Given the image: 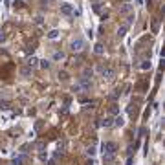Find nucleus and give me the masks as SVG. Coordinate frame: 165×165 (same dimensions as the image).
<instances>
[{
    "mask_svg": "<svg viewBox=\"0 0 165 165\" xmlns=\"http://www.w3.org/2000/svg\"><path fill=\"white\" fill-rule=\"evenodd\" d=\"M90 86H92V81L90 79H84V77H81L79 81L73 84V92L75 94H83V92H88L90 90Z\"/></svg>",
    "mask_w": 165,
    "mask_h": 165,
    "instance_id": "obj_1",
    "label": "nucleus"
},
{
    "mask_svg": "<svg viewBox=\"0 0 165 165\" xmlns=\"http://www.w3.org/2000/svg\"><path fill=\"white\" fill-rule=\"evenodd\" d=\"M83 48H84V41H83V39H73V41L70 42V50H72L73 53L83 52Z\"/></svg>",
    "mask_w": 165,
    "mask_h": 165,
    "instance_id": "obj_2",
    "label": "nucleus"
},
{
    "mask_svg": "<svg viewBox=\"0 0 165 165\" xmlns=\"http://www.w3.org/2000/svg\"><path fill=\"white\" fill-rule=\"evenodd\" d=\"M101 151H103V154H116L117 147H116V143H114V141H105L103 147H101Z\"/></svg>",
    "mask_w": 165,
    "mask_h": 165,
    "instance_id": "obj_3",
    "label": "nucleus"
},
{
    "mask_svg": "<svg viewBox=\"0 0 165 165\" xmlns=\"http://www.w3.org/2000/svg\"><path fill=\"white\" fill-rule=\"evenodd\" d=\"M101 73H103L105 79H114V77H116V70H114V68H103Z\"/></svg>",
    "mask_w": 165,
    "mask_h": 165,
    "instance_id": "obj_4",
    "label": "nucleus"
},
{
    "mask_svg": "<svg viewBox=\"0 0 165 165\" xmlns=\"http://www.w3.org/2000/svg\"><path fill=\"white\" fill-rule=\"evenodd\" d=\"M61 13H62V15H72V13H73L72 4H62V6H61Z\"/></svg>",
    "mask_w": 165,
    "mask_h": 165,
    "instance_id": "obj_5",
    "label": "nucleus"
},
{
    "mask_svg": "<svg viewBox=\"0 0 165 165\" xmlns=\"http://www.w3.org/2000/svg\"><path fill=\"white\" fill-rule=\"evenodd\" d=\"M127 31H128V26H127V24L119 26V28H117V37H119V39H123L125 35H127Z\"/></svg>",
    "mask_w": 165,
    "mask_h": 165,
    "instance_id": "obj_6",
    "label": "nucleus"
},
{
    "mask_svg": "<svg viewBox=\"0 0 165 165\" xmlns=\"http://www.w3.org/2000/svg\"><path fill=\"white\" fill-rule=\"evenodd\" d=\"M26 62H28V68H31V70H33V68H35V66H37V64H39V59L35 57V55H31V57H29Z\"/></svg>",
    "mask_w": 165,
    "mask_h": 165,
    "instance_id": "obj_7",
    "label": "nucleus"
},
{
    "mask_svg": "<svg viewBox=\"0 0 165 165\" xmlns=\"http://www.w3.org/2000/svg\"><path fill=\"white\" fill-rule=\"evenodd\" d=\"M123 125H125V119H123L121 116H116V117H114L112 127H123Z\"/></svg>",
    "mask_w": 165,
    "mask_h": 165,
    "instance_id": "obj_8",
    "label": "nucleus"
},
{
    "mask_svg": "<svg viewBox=\"0 0 165 165\" xmlns=\"http://www.w3.org/2000/svg\"><path fill=\"white\" fill-rule=\"evenodd\" d=\"M94 52H96L97 55H103V53H105V46H103L101 42H97L96 46H94Z\"/></svg>",
    "mask_w": 165,
    "mask_h": 165,
    "instance_id": "obj_9",
    "label": "nucleus"
},
{
    "mask_svg": "<svg viewBox=\"0 0 165 165\" xmlns=\"http://www.w3.org/2000/svg\"><path fill=\"white\" fill-rule=\"evenodd\" d=\"M46 37H48V39H52V41H53V39H57V37H59V29H52V31H48V33H46Z\"/></svg>",
    "mask_w": 165,
    "mask_h": 165,
    "instance_id": "obj_10",
    "label": "nucleus"
},
{
    "mask_svg": "<svg viewBox=\"0 0 165 165\" xmlns=\"http://www.w3.org/2000/svg\"><path fill=\"white\" fill-rule=\"evenodd\" d=\"M64 57H66L64 52H55V53H53V61H62Z\"/></svg>",
    "mask_w": 165,
    "mask_h": 165,
    "instance_id": "obj_11",
    "label": "nucleus"
},
{
    "mask_svg": "<svg viewBox=\"0 0 165 165\" xmlns=\"http://www.w3.org/2000/svg\"><path fill=\"white\" fill-rule=\"evenodd\" d=\"M20 75H22V77H29V75H31V68L24 66V68L20 70Z\"/></svg>",
    "mask_w": 165,
    "mask_h": 165,
    "instance_id": "obj_12",
    "label": "nucleus"
},
{
    "mask_svg": "<svg viewBox=\"0 0 165 165\" xmlns=\"http://www.w3.org/2000/svg\"><path fill=\"white\" fill-rule=\"evenodd\" d=\"M112 121H114V119H112V117H105V119H103V121H101V125H103V127H105V128H108V127H112Z\"/></svg>",
    "mask_w": 165,
    "mask_h": 165,
    "instance_id": "obj_13",
    "label": "nucleus"
},
{
    "mask_svg": "<svg viewBox=\"0 0 165 165\" xmlns=\"http://www.w3.org/2000/svg\"><path fill=\"white\" fill-rule=\"evenodd\" d=\"M39 62H41V68L42 70H50V66H52V62L46 61V59H42V61H39Z\"/></svg>",
    "mask_w": 165,
    "mask_h": 165,
    "instance_id": "obj_14",
    "label": "nucleus"
},
{
    "mask_svg": "<svg viewBox=\"0 0 165 165\" xmlns=\"http://www.w3.org/2000/svg\"><path fill=\"white\" fill-rule=\"evenodd\" d=\"M130 9H132V4H125V6L119 7V13H128Z\"/></svg>",
    "mask_w": 165,
    "mask_h": 165,
    "instance_id": "obj_15",
    "label": "nucleus"
},
{
    "mask_svg": "<svg viewBox=\"0 0 165 165\" xmlns=\"http://www.w3.org/2000/svg\"><path fill=\"white\" fill-rule=\"evenodd\" d=\"M139 68H141V70H149V68H151V61H149V59H145V61H141V64H139Z\"/></svg>",
    "mask_w": 165,
    "mask_h": 165,
    "instance_id": "obj_16",
    "label": "nucleus"
},
{
    "mask_svg": "<svg viewBox=\"0 0 165 165\" xmlns=\"http://www.w3.org/2000/svg\"><path fill=\"white\" fill-rule=\"evenodd\" d=\"M22 162H24V158H22V156H18V158H13L9 165H22Z\"/></svg>",
    "mask_w": 165,
    "mask_h": 165,
    "instance_id": "obj_17",
    "label": "nucleus"
},
{
    "mask_svg": "<svg viewBox=\"0 0 165 165\" xmlns=\"http://www.w3.org/2000/svg\"><path fill=\"white\" fill-rule=\"evenodd\" d=\"M92 73H94V72H92V68H84L83 77H84V79H90V77H92Z\"/></svg>",
    "mask_w": 165,
    "mask_h": 165,
    "instance_id": "obj_18",
    "label": "nucleus"
},
{
    "mask_svg": "<svg viewBox=\"0 0 165 165\" xmlns=\"http://www.w3.org/2000/svg\"><path fill=\"white\" fill-rule=\"evenodd\" d=\"M110 114H114V116H117V114H119V107H117V105H112V107H110Z\"/></svg>",
    "mask_w": 165,
    "mask_h": 165,
    "instance_id": "obj_19",
    "label": "nucleus"
},
{
    "mask_svg": "<svg viewBox=\"0 0 165 165\" xmlns=\"http://www.w3.org/2000/svg\"><path fill=\"white\" fill-rule=\"evenodd\" d=\"M119 96H121V90L117 88V90H114V94H112V96H110V99H112V101H114V99H117Z\"/></svg>",
    "mask_w": 165,
    "mask_h": 165,
    "instance_id": "obj_20",
    "label": "nucleus"
},
{
    "mask_svg": "<svg viewBox=\"0 0 165 165\" xmlns=\"http://www.w3.org/2000/svg\"><path fill=\"white\" fill-rule=\"evenodd\" d=\"M114 156H116V154H103V160H105V162H112Z\"/></svg>",
    "mask_w": 165,
    "mask_h": 165,
    "instance_id": "obj_21",
    "label": "nucleus"
},
{
    "mask_svg": "<svg viewBox=\"0 0 165 165\" xmlns=\"http://www.w3.org/2000/svg\"><path fill=\"white\" fill-rule=\"evenodd\" d=\"M9 108V103L7 101H0V110H7Z\"/></svg>",
    "mask_w": 165,
    "mask_h": 165,
    "instance_id": "obj_22",
    "label": "nucleus"
},
{
    "mask_svg": "<svg viewBox=\"0 0 165 165\" xmlns=\"http://www.w3.org/2000/svg\"><path fill=\"white\" fill-rule=\"evenodd\" d=\"M86 154H88V156H94V154H96V147H88L86 149Z\"/></svg>",
    "mask_w": 165,
    "mask_h": 165,
    "instance_id": "obj_23",
    "label": "nucleus"
},
{
    "mask_svg": "<svg viewBox=\"0 0 165 165\" xmlns=\"http://www.w3.org/2000/svg\"><path fill=\"white\" fill-rule=\"evenodd\" d=\"M44 149H46V145H44L42 141H39V143H37V151H41V152H44Z\"/></svg>",
    "mask_w": 165,
    "mask_h": 165,
    "instance_id": "obj_24",
    "label": "nucleus"
},
{
    "mask_svg": "<svg viewBox=\"0 0 165 165\" xmlns=\"http://www.w3.org/2000/svg\"><path fill=\"white\" fill-rule=\"evenodd\" d=\"M46 158H48L46 152H41V154H39V160H41V162H46Z\"/></svg>",
    "mask_w": 165,
    "mask_h": 165,
    "instance_id": "obj_25",
    "label": "nucleus"
},
{
    "mask_svg": "<svg viewBox=\"0 0 165 165\" xmlns=\"http://www.w3.org/2000/svg\"><path fill=\"white\" fill-rule=\"evenodd\" d=\"M132 22H134V15H128L127 17V26H130Z\"/></svg>",
    "mask_w": 165,
    "mask_h": 165,
    "instance_id": "obj_26",
    "label": "nucleus"
},
{
    "mask_svg": "<svg viewBox=\"0 0 165 165\" xmlns=\"http://www.w3.org/2000/svg\"><path fill=\"white\" fill-rule=\"evenodd\" d=\"M94 11H96V13L101 11V4H94Z\"/></svg>",
    "mask_w": 165,
    "mask_h": 165,
    "instance_id": "obj_27",
    "label": "nucleus"
},
{
    "mask_svg": "<svg viewBox=\"0 0 165 165\" xmlns=\"http://www.w3.org/2000/svg\"><path fill=\"white\" fill-rule=\"evenodd\" d=\"M6 42V35H4V31H0V44Z\"/></svg>",
    "mask_w": 165,
    "mask_h": 165,
    "instance_id": "obj_28",
    "label": "nucleus"
},
{
    "mask_svg": "<svg viewBox=\"0 0 165 165\" xmlns=\"http://www.w3.org/2000/svg\"><path fill=\"white\" fill-rule=\"evenodd\" d=\"M86 165H96V163H94V160H92V158H90V160H88V162H86Z\"/></svg>",
    "mask_w": 165,
    "mask_h": 165,
    "instance_id": "obj_29",
    "label": "nucleus"
}]
</instances>
